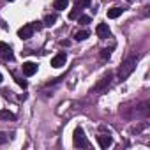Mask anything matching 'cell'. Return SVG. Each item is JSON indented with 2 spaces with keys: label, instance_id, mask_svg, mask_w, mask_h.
Here are the masks:
<instances>
[{
  "label": "cell",
  "instance_id": "1",
  "mask_svg": "<svg viewBox=\"0 0 150 150\" xmlns=\"http://www.w3.org/2000/svg\"><path fill=\"white\" fill-rule=\"evenodd\" d=\"M136 64H138V57H129V58L120 65V69H118V80H120V81H124V80H127V78L131 76V72L136 69Z\"/></svg>",
  "mask_w": 150,
  "mask_h": 150
},
{
  "label": "cell",
  "instance_id": "2",
  "mask_svg": "<svg viewBox=\"0 0 150 150\" xmlns=\"http://www.w3.org/2000/svg\"><path fill=\"white\" fill-rule=\"evenodd\" d=\"M72 143H74V146H80V148H88V146H90V143H88V139H87V136H85V131H83L81 127H76V129H74Z\"/></svg>",
  "mask_w": 150,
  "mask_h": 150
},
{
  "label": "cell",
  "instance_id": "3",
  "mask_svg": "<svg viewBox=\"0 0 150 150\" xmlns=\"http://www.w3.org/2000/svg\"><path fill=\"white\" fill-rule=\"evenodd\" d=\"M34 35V27L28 23V25H23L20 30H18V37L20 39H23V41H27V39H30Z\"/></svg>",
  "mask_w": 150,
  "mask_h": 150
},
{
  "label": "cell",
  "instance_id": "4",
  "mask_svg": "<svg viewBox=\"0 0 150 150\" xmlns=\"http://www.w3.org/2000/svg\"><path fill=\"white\" fill-rule=\"evenodd\" d=\"M0 57H2L4 60H13V48L6 42H0Z\"/></svg>",
  "mask_w": 150,
  "mask_h": 150
},
{
  "label": "cell",
  "instance_id": "5",
  "mask_svg": "<svg viewBox=\"0 0 150 150\" xmlns=\"http://www.w3.org/2000/svg\"><path fill=\"white\" fill-rule=\"evenodd\" d=\"M96 34H97L101 39H108V37L111 35V30H110V27H108L106 23H99L97 28H96Z\"/></svg>",
  "mask_w": 150,
  "mask_h": 150
},
{
  "label": "cell",
  "instance_id": "6",
  "mask_svg": "<svg viewBox=\"0 0 150 150\" xmlns=\"http://www.w3.org/2000/svg\"><path fill=\"white\" fill-rule=\"evenodd\" d=\"M65 60H67V55L62 51V53H58L51 58V65L53 67H62V65H65Z\"/></svg>",
  "mask_w": 150,
  "mask_h": 150
},
{
  "label": "cell",
  "instance_id": "7",
  "mask_svg": "<svg viewBox=\"0 0 150 150\" xmlns=\"http://www.w3.org/2000/svg\"><path fill=\"white\" fill-rule=\"evenodd\" d=\"M97 143H99L101 148H108V146H111L113 139H111L110 134H101V136H97Z\"/></svg>",
  "mask_w": 150,
  "mask_h": 150
},
{
  "label": "cell",
  "instance_id": "8",
  "mask_svg": "<svg viewBox=\"0 0 150 150\" xmlns=\"http://www.w3.org/2000/svg\"><path fill=\"white\" fill-rule=\"evenodd\" d=\"M23 72L27 74V76H34V74L37 72V64H34V62H25V64H23Z\"/></svg>",
  "mask_w": 150,
  "mask_h": 150
},
{
  "label": "cell",
  "instance_id": "9",
  "mask_svg": "<svg viewBox=\"0 0 150 150\" xmlns=\"http://www.w3.org/2000/svg\"><path fill=\"white\" fill-rule=\"evenodd\" d=\"M110 80H111V74H106V76L97 83V87H96V92H101V90H104L106 87H110Z\"/></svg>",
  "mask_w": 150,
  "mask_h": 150
},
{
  "label": "cell",
  "instance_id": "10",
  "mask_svg": "<svg viewBox=\"0 0 150 150\" xmlns=\"http://www.w3.org/2000/svg\"><path fill=\"white\" fill-rule=\"evenodd\" d=\"M0 120H16V115L9 110H0Z\"/></svg>",
  "mask_w": 150,
  "mask_h": 150
},
{
  "label": "cell",
  "instance_id": "11",
  "mask_svg": "<svg viewBox=\"0 0 150 150\" xmlns=\"http://www.w3.org/2000/svg\"><path fill=\"white\" fill-rule=\"evenodd\" d=\"M122 11H124L122 7H111V9L108 11V18H110V20H115V18H118V16L122 14Z\"/></svg>",
  "mask_w": 150,
  "mask_h": 150
},
{
  "label": "cell",
  "instance_id": "12",
  "mask_svg": "<svg viewBox=\"0 0 150 150\" xmlns=\"http://www.w3.org/2000/svg\"><path fill=\"white\" fill-rule=\"evenodd\" d=\"M67 6H69V0H55V2H53V7H55V9H58V11L65 9Z\"/></svg>",
  "mask_w": 150,
  "mask_h": 150
},
{
  "label": "cell",
  "instance_id": "13",
  "mask_svg": "<svg viewBox=\"0 0 150 150\" xmlns=\"http://www.w3.org/2000/svg\"><path fill=\"white\" fill-rule=\"evenodd\" d=\"M55 21H57V16H55V14H46V16H44V20H42V23H44L46 27L55 25Z\"/></svg>",
  "mask_w": 150,
  "mask_h": 150
},
{
  "label": "cell",
  "instance_id": "14",
  "mask_svg": "<svg viewBox=\"0 0 150 150\" xmlns=\"http://www.w3.org/2000/svg\"><path fill=\"white\" fill-rule=\"evenodd\" d=\"M88 35H90V34H88L87 30H78V32H74V39H76V41H85Z\"/></svg>",
  "mask_w": 150,
  "mask_h": 150
},
{
  "label": "cell",
  "instance_id": "15",
  "mask_svg": "<svg viewBox=\"0 0 150 150\" xmlns=\"http://www.w3.org/2000/svg\"><path fill=\"white\" fill-rule=\"evenodd\" d=\"M90 2H92V0H76V7L81 11V9H85V7H88Z\"/></svg>",
  "mask_w": 150,
  "mask_h": 150
},
{
  "label": "cell",
  "instance_id": "16",
  "mask_svg": "<svg viewBox=\"0 0 150 150\" xmlns=\"http://www.w3.org/2000/svg\"><path fill=\"white\" fill-rule=\"evenodd\" d=\"M7 141H9V136L6 132H0V145H6Z\"/></svg>",
  "mask_w": 150,
  "mask_h": 150
},
{
  "label": "cell",
  "instance_id": "17",
  "mask_svg": "<svg viewBox=\"0 0 150 150\" xmlns=\"http://www.w3.org/2000/svg\"><path fill=\"white\" fill-rule=\"evenodd\" d=\"M110 57H111V50H103V51H101V58L106 60V58H110Z\"/></svg>",
  "mask_w": 150,
  "mask_h": 150
},
{
  "label": "cell",
  "instance_id": "18",
  "mask_svg": "<svg viewBox=\"0 0 150 150\" xmlns=\"http://www.w3.org/2000/svg\"><path fill=\"white\" fill-rule=\"evenodd\" d=\"M78 13H80V9H78V7H74V9L69 13V18H71V20H74V18L78 16Z\"/></svg>",
  "mask_w": 150,
  "mask_h": 150
},
{
  "label": "cell",
  "instance_id": "19",
  "mask_svg": "<svg viewBox=\"0 0 150 150\" xmlns=\"http://www.w3.org/2000/svg\"><path fill=\"white\" fill-rule=\"evenodd\" d=\"M80 23L81 25H88L90 23V16H80Z\"/></svg>",
  "mask_w": 150,
  "mask_h": 150
},
{
  "label": "cell",
  "instance_id": "20",
  "mask_svg": "<svg viewBox=\"0 0 150 150\" xmlns=\"http://www.w3.org/2000/svg\"><path fill=\"white\" fill-rule=\"evenodd\" d=\"M18 85L23 87V88H27V81H25V80H18Z\"/></svg>",
  "mask_w": 150,
  "mask_h": 150
},
{
  "label": "cell",
  "instance_id": "21",
  "mask_svg": "<svg viewBox=\"0 0 150 150\" xmlns=\"http://www.w3.org/2000/svg\"><path fill=\"white\" fill-rule=\"evenodd\" d=\"M0 83H2V74H0Z\"/></svg>",
  "mask_w": 150,
  "mask_h": 150
},
{
  "label": "cell",
  "instance_id": "22",
  "mask_svg": "<svg viewBox=\"0 0 150 150\" xmlns=\"http://www.w3.org/2000/svg\"><path fill=\"white\" fill-rule=\"evenodd\" d=\"M127 2H132V0H127Z\"/></svg>",
  "mask_w": 150,
  "mask_h": 150
},
{
  "label": "cell",
  "instance_id": "23",
  "mask_svg": "<svg viewBox=\"0 0 150 150\" xmlns=\"http://www.w3.org/2000/svg\"><path fill=\"white\" fill-rule=\"evenodd\" d=\"M9 2H14V0H9Z\"/></svg>",
  "mask_w": 150,
  "mask_h": 150
}]
</instances>
